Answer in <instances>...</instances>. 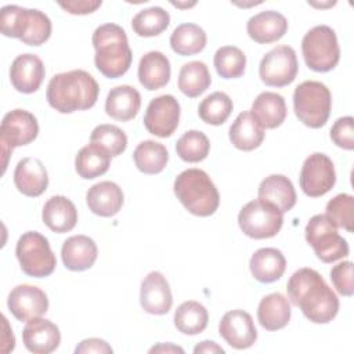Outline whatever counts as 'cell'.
Masks as SVG:
<instances>
[{"label": "cell", "mask_w": 354, "mask_h": 354, "mask_svg": "<svg viewBox=\"0 0 354 354\" xmlns=\"http://www.w3.org/2000/svg\"><path fill=\"white\" fill-rule=\"evenodd\" d=\"M90 142L100 145L113 158L124 152L127 147V136L115 124H100L91 131Z\"/></svg>", "instance_id": "obj_41"}, {"label": "cell", "mask_w": 354, "mask_h": 354, "mask_svg": "<svg viewBox=\"0 0 354 354\" xmlns=\"http://www.w3.org/2000/svg\"><path fill=\"white\" fill-rule=\"evenodd\" d=\"M61 8H64L66 12L73 15H86L94 12L97 8L101 7V0H73V1H59L58 3Z\"/></svg>", "instance_id": "obj_45"}, {"label": "cell", "mask_w": 354, "mask_h": 354, "mask_svg": "<svg viewBox=\"0 0 354 354\" xmlns=\"http://www.w3.org/2000/svg\"><path fill=\"white\" fill-rule=\"evenodd\" d=\"M220 336L234 348L252 347L257 340V330L253 318L243 310H232L223 315L218 324Z\"/></svg>", "instance_id": "obj_16"}, {"label": "cell", "mask_w": 354, "mask_h": 354, "mask_svg": "<svg viewBox=\"0 0 354 354\" xmlns=\"http://www.w3.org/2000/svg\"><path fill=\"white\" fill-rule=\"evenodd\" d=\"M249 268L256 281L271 283L283 275L286 270V259L279 249L261 248L252 254Z\"/></svg>", "instance_id": "obj_26"}, {"label": "cell", "mask_w": 354, "mask_h": 354, "mask_svg": "<svg viewBox=\"0 0 354 354\" xmlns=\"http://www.w3.org/2000/svg\"><path fill=\"white\" fill-rule=\"evenodd\" d=\"M264 129L250 111L241 112L232 122L228 131L230 141L241 151H253L259 148L264 140Z\"/></svg>", "instance_id": "obj_29"}, {"label": "cell", "mask_w": 354, "mask_h": 354, "mask_svg": "<svg viewBox=\"0 0 354 354\" xmlns=\"http://www.w3.org/2000/svg\"><path fill=\"white\" fill-rule=\"evenodd\" d=\"M149 353H184V350L180 346H176L173 343H159L158 346H153L149 348Z\"/></svg>", "instance_id": "obj_48"}, {"label": "cell", "mask_w": 354, "mask_h": 354, "mask_svg": "<svg viewBox=\"0 0 354 354\" xmlns=\"http://www.w3.org/2000/svg\"><path fill=\"white\" fill-rule=\"evenodd\" d=\"M306 65L315 72L332 71L340 59V47L335 30L328 25L311 28L301 40Z\"/></svg>", "instance_id": "obj_7"}, {"label": "cell", "mask_w": 354, "mask_h": 354, "mask_svg": "<svg viewBox=\"0 0 354 354\" xmlns=\"http://www.w3.org/2000/svg\"><path fill=\"white\" fill-rule=\"evenodd\" d=\"M141 106V95L136 87L129 84L116 86L109 90L105 100V112L115 120L127 122L137 116Z\"/></svg>", "instance_id": "obj_24"}, {"label": "cell", "mask_w": 354, "mask_h": 354, "mask_svg": "<svg viewBox=\"0 0 354 354\" xmlns=\"http://www.w3.org/2000/svg\"><path fill=\"white\" fill-rule=\"evenodd\" d=\"M195 3H191V4H180V3H173V6H177V7H191L194 6Z\"/></svg>", "instance_id": "obj_49"}, {"label": "cell", "mask_w": 354, "mask_h": 354, "mask_svg": "<svg viewBox=\"0 0 354 354\" xmlns=\"http://www.w3.org/2000/svg\"><path fill=\"white\" fill-rule=\"evenodd\" d=\"M209 322V313L203 304L195 300L181 303L174 311V326L184 335L203 332Z\"/></svg>", "instance_id": "obj_35"}, {"label": "cell", "mask_w": 354, "mask_h": 354, "mask_svg": "<svg viewBox=\"0 0 354 354\" xmlns=\"http://www.w3.org/2000/svg\"><path fill=\"white\" fill-rule=\"evenodd\" d=\"M98 256L95 242L87 235H73L64 241L61 257L64 266L71 271H84L93 267Z\"/></svg>", "instance_id": "obj_23"}, {"label": "cell", "mask_w": 354, "mask_h": 354, "mask_svg": "<svg viewBox=\"0 0 354 354\" xmlns=\"http://www.w3.org/2000/svg\"><path fill=\"white\" fill-rule=\"evenodd\" d=\"M111 155L95 144L83 147L75 158L76 173L84 180H93L105 174L111 166Z\"/></svg>", "instance_id": "obj_32"}, {"label": "cell", "mask_w": 354, "mask_h": 354, "mask_svg": "<svg viewBox=\"0 0 354 354\" xmlns=\"http://www.w3.org/2000/svg\"><path fill=\"white\" fill-rule=\"evenodd\" d=\"M41 218L51 231L64 234L75 228L77 223V210L73 202L66 196L54 195L44 203Z\"/></svg>", "instance_id": "obj_25"}, {"label": "cell", "mask_w": 354, "mask_h": 354, "mask_svg": "<svg viewBox=\"0 0 354 354\" xmlns=\"http://www.w3.org/2000/svg\"><path fill=\"white\" fill-rule=\"evenodd\" d=\"M299 71L296 51L290 46H277L260 61L259 75L264 84L271 87H285L290 84Z\"/></svg>", "instance_id": "obj_12"}, {"label": "cell", "mask_w": 354, "mask_h": 354, "mask_svg": "<svg viewBox=\"0 0 354 354\" xmlns=\"http://www.w3.org/2000/svg\"><path fill=\"white\" fill-rule=\"evenodd\" d=\"M332 94L329 88L317 80L300 83L293 93V109L299 120L311 127H322L330 115Z\"/></svg>", "instance_id": "obj_6"}, {"label": "cell", "mask_w": 354, "mask_h": 354, "mask_svg": "<svg viewBox=\"0 0 354 354\" xmlns=\"http://www.w3.org/2000/svg\"><path fill=\"white\" fill-rule=\"evenodd\" d=\"M133 159L140 171L145 174H158L166 167L169 162V152L163 144L145 140L136 147Z\"/></svg>", "instance_id": "obj_36"}, {"label": "cell", "mask_w": 354, "mask_h": 354, "mask_svg": "<svg viewBox=\"0 0 354 354\" xmlns=\"http://www.w3.org/2000/svg\"><path fill=\"white\" fill-rule=\"evenodd\" d=\"M299 183L301 191L311 198H318L329 192L336 183L332 159L321 152L311 153L301 166Z\"/></svg>", "instance_id": "obj_13"}, {"label": "cell", "mask_w": 354, "mask_h": 354, "mask_svg": "<svg viewBox=\"0 0 354 354\" xmlns=\"http://www.w3.org/2000/svg\"><path fill=\"white\" fill-rule=\"evenodd\" d=\"M100 94L97 80L83 69L57 73L47 86L46 98L61 113L86 111L95 105Z\"/></svg>", "instance_id": "obj_2"}, {"label": "cell", "mask_w": 354, "mask_h": 354, "mask_svg": "<svg viewBox=\"0 0 354 354\" xmlns=\"http://www.w3.org/2000/svg\"><path fill=\"white\" fill-rule=\"evenodd\" d=\"M250 112L263 129H275L283 123L288 111L281 94L264 91L256 97Z\"/></svg>", "instance_id": "obj_31"}, {"label": "cell", "mask_w": 354, "mask_h": 354, "mask_svg": "<svg viewBox=\"0 0 354 354\" xmlns=\"http://www.w3.org/2000/svg\"><path fill=\"white\" fill-rule=\"evenodd\" d=\"M46 75L44 64L36 54L18 55L10 68V82L12 87L24 94H32L39 90Z\"/></svg>", "instance_id": "obj_18"}, {"label": "cell", "mask_w": 354, "mask_h": 354, "mask_svg": "<svg viewBox=\"0 0 354 354\" xmlns=\"http://www.w3.org/2000/svg\"><path fill=\"white\" fill-rule=\"evenodd\" d=\"M180 112V104L176 97L171 94L159 95L148 104L144 115V126L156 137H170L178 127Z\"/></svg>", "instance_id": "obj_14"}, {"label": "cell", "mask_w": 354, "mask_h": 354, "mask_svg": "<svg viewBox=\"0 0 354 354\" xmlns=\"http://www.w3.org/2000/svg\"><path fill=\"white\" fill-rule=\"evenodd\" d=\"M239 228L253 239L275 236L283 224V213L274 205L254 199L248 202L238 214Z\"/></svg>", "instance_id": "obj_10"}, {"label": "cell", "mask_w": 354, "mask_h": 354, "mask_svg": "<svg viewBox=\"0 0 354 354\" xmlns=\"http://www.w3.org/2000/svg\"><path fill=\"white\" fill-rule=\"evenodd\" d=\"M170 24L169 12L158 6L138 11L131 19L134 33L141 37H153L167 29Z\"/></svg>", "instance_id": "obj_37"}, {"label": "cell", "mask_w": 354, "mask_h": 354, "mask_svg": "<svg viewBox=\"0 0 354 354\" xmlns=\"http://www.w3.org/2000/svg\"><path fill=\"white\" fill-rule=\"evenodd\" d=\"M39 134V123L33 113L25 109H14L4 115L0 126V144L3 155V171L7 159L17 147L30 144Z\"/></svg>", "instance_id": "obj_11"}, {"label": "cell", "mask_w": 354, "mask_h": 354, "mask_svg": "<svg viewBox=\"0 0 354 354\" xmlns=\"http://www.w3.org/2000/svg\"><path fill=\"white\" fill-rule=\"evenodd\" d=\"M288 300L300 307L304 317L314 324L330 322L339 311V299L321 274L313 268H300L286 285Z\"/></svg>", "instance_id": "obj_1"}, {"label": "cell", "mask_w": 354, "mask_h": 354, "mask_svg": "<svg viewBox=\"0 0 354 354\" xmlns=\"http://www.w3.org/2000/svg\"><path fill=\"white\" fill-rule=\"evenodd\" d=\"M22 342L28 351L35 354H48L58 348L61 333L58 326L46 318L29 321L22 330Z\"/></svg>", "instance_id": "obj_19"}, {"label": "cell", "mask_w": 354, "mask_h": 354, "mask_svg": "<svg viewBox=\"0 0 354 354\" xmlns=\"http://www.w3.org/2000/svg\"><path fill=\"white\" fill-rule=\"evenodd\" d=\"M232 108L234 104L228 94L223 91H214L202 100L198 106V115L205 123L220 126L228 119Z\"/></svg>", "instance_id": "obj_38"}, {"label": "cell", "mask_w": 354, "mask_h": 354, "mask_svg": "<svg viewBox=\"0 0 354 354\" xmlns=\"http://www.w3.org/2000/svg\"><path fill=\"white\" fill-rule=\"evenodd\" d=\"M194 353L195 354H199V353H210V354H213V353H224V348L221 347V346H218L216 342H213V340H203V342H201L199 344H196L195 347H194Z\"/></svg>", "instance_id": "obj_47"}, {"label": "cell", "mask_w": 354, "mask_h": 354, "mask_svg": "<svg viewBox=\"0 0 354 354\" xmlns=\"http://www.w3.org/2000/svg\"><path fill=\"white\" fill-rule=\"evenodd\" d=\"M329 275L333 286L340 295L353 296L354 281H353V263L350 260H346L333 266Z\"/></svg>", "instance_id": "obj_44"}, {"label": "cell", "mask_w": 354, "mask_h": 354, "mask_svg": "<svg viewBox=\"0 0 354 354\" xmlns=\"http://www.w3.org/2000/svg\"><path fill=\"white\" fill-rule=\"evenodd\" d=\"M7 306L18 321L29 322L47 313L48 299L46 292L40 288L22 283L10 292Z\"/></svg>", "instance_id": "obj_15"}, {"label": "cell", "mask_w": 354, "mask_h": 354, "mask_svg": "<svg viewBox=\"0 0 354 354\" xmlns=\"http://www.w3.org/2000/svg\"><path fill=\"white\" fill-rule=\"evenodd\" d=\"M113 350L112 347L102 339H97V337H90V339H84L82 340L76 348L75 353H98V354H111Z\"/></svg>", "instance_id": "obj_46"}, {"label": "cell", "mask_w": 354, "mask_h": 354, "mask_svg": "<svg viewBox=\"0 0 354 354\" xmlns=\"http://www.w3.org/2000/svg\"><path fill=\"white\" fill-rule=\"evenodd\" d=\"M140 304L148 314H167L173 304V296L167 279L159 271H151L141 282Z\"/></svg>", "instance_id": "obj_17"}, {"label": "cell", "mask_w": 354, "mask_h": 354, "mask_svg": "<svg viewBox=\"0 0 354 354\" xmlns=\"http://www.w3.org/2000/svg\"><path fill=\"white\" fill-rule=\"evenodd\" d=\"M209 151V138L201 130H188L176 142L177 155L188 163L202 162L207 158Z\"/></svg>", "instance_id": "obj_39"}, {"label": "cell", "mask_w": 354, "mask_h": 354, "mask_svg": "<svg viewBox=\"0 0 354 354\" xmlns=\"http://www.w3.org/2000/svg\"><path fill=\"white\" fill-rule=\"evenodd\" d=\"M292 310L288 297L275 292L264 296L257 307V319L266 330H279L290 319Z\"/></svg>", "instance_id": "obj_30"}, {"label": "cell", "mask_w": 354, "mask_h": 354, "mask_svg": "<svg viewBox=\"0 0 354 354\" xmlns=\"http://www.w3.org/2000/svg\"><path fill=\"white\" fill-rule=\"evenodd\" d=\"M95 50V68L109 79L123 76L133 59V53L129 46L124 29L116 24L100 25L91 37Z\"/></svg>", "instance_id": "obj_3"}, {"label": "cell", "mask_w": 354, "mask_h": 354, "mask_svg": "<svg viewBox=\"0 0 354 354\" xmlns=\"http://www.w3.org/2000/svg\"><path fill=\"white\" fill-rule=\"evenodd\" d=\"M14 184L25 196H40L48 187L46 166L37 158L21 159L14 170Z\"/></svg>", "instance_id": "obj_20"}, {"label": "cell", "mask_w": 354, "mask_h": 354, "mask_svg": "<svg viewBox=\"0 0 354 354\" xmlns=\"http://www.w3.org/2000/svg\"><path fill=\"white\" fill-rule=\"evenodd\" d=\"M330 140L339 148L354 149V119L351 116L339 118L330 127Z\"/></svg>", "instance_id": "obj_43"}, {"label": "cell", "mask_w": 354, "mask_h": 354, "mask_svg": "<svg viewBox=\"0 0 354 354\" xmlns=\"http://www.w3.org/2000/svg\"><path fill=\"white\" fill-rule=\"evenodd\" d=\"M212 83L209 68L202 61H191L181 66L178 73V88L189 98L199 97Z\"/></svg>", "instance_id": "obj_34"}, {"label": "cell", "mask_w": 354, "mask_h": 354, "mask_svg": "<svg viewBox=\"0 0 354 354\" xmlns=\"http://www.w3.org/2000/svg\"><path fill=\"white\" fill-rule=\"evenodd\" d=\"M207 36L196 24H181L170 36L171 50L183 57L201 53L206 47Z\"/></svg>", "instance_id": "obj_33"}, {"label": "cell", "mask_w": 354, "mask_h": 354, "mask_svg": "<svg viewBox=\"0 0 354 354\" xmlns=\"http://www.w3.org/2000/svg\"><path fill=\"white\" fill-rule=\"evenodd\" d=\"M306 241L322 263H333L348 256V243L337 227L325 216L315 214L306 225Z\"/></svg>", "instance_id": "obj_9"}, {"label": "cell", "mask_w": 354, "mask_h": 354, "mask_svg": "<svg viewBox=\"0 0 354 354\" xmlns=\"http://www.w3.org/2000/svg\"><path fill=\"white\" fill-rule=\"evenodd\" d=\"M173 189L181 205L194 216L207 217L218 207V191L209 174L201 169L181 171L174 180Z\"/></svg>", "instance_id": "obj_4"}, {"label": "cell", "mask_w": 354, "mask_h": 354, "mask_svg": "<svg viewBox=\"0 0 354 354\" xmlns=\"http://www.w3.org/2000/svg\"><path fill=\"white\" fill-rule=\"evenodd\" d=\"M325 216L337 227L353 232L354 198L350 194H339L326 203Z\"/></svg>", "instance_id": "obj_42"}, {"label": "cell", "mask_w": 354, "mask_h": 354, "mask_svg": "<svg viewBox=\"0 0 354 354\" xmlns=\"http://www.w3.org/2000/svg\"><path fill=\"white\" fill-rule=\"evenodd\" d=\"M21 270L33 278H44L54 272L57 266L48 239L37 231L24 232L15 246Z\"/></svg>", "instance_id": "obj_8"}, {"label": "cell", "mask_w": 354, "mask_h": 354, "mask_svg": "<svg viewBox=\"0 0 354 354\" xmlns=\"http://www.w3.org/2000/svg\"><path fill=\"white\" fill-rule=\"evenodd\" d=\"M1 33L19 39L28 46H41L53 30L50 18L36 8H25L15 4L4 6L0 11Z\"/></svg>", "instance_id": "obj_5"}, {"label": "cell", "mask_w": 354, "mask_h": 354, "mask_svg": "<svg viewBox=\"0 0 354 354\" xmlns=\"http://www.w3.org/2000/svg\"><path fill=\"white\" fill-rule=\"evenodd\" d=\"M213 64L223 79H236L245 73L246 55L239 47L223 46L216 51Z\"/></svg>", "instance_id": "obj_40"}, {"label": "cell", "mask_w": 354, "mask_h": 354, "mask_svg": "<svg viewBox=\"0 0 354 354\" xmlns=\"http://www.w3.org/2000/svg\"><path fill=\"white\" fill-rule=\"evenodd\" d=\"M246 30L249 37L256 43L268 44L278 41L285 36L288 32V21L278 11H261L249 18Z\"/></svg>", "instance_id": "obj_21"}, {"label": "cell", "mask_w": 354, "mask_h": 354, "mask_svg": "<svg viewBox=\"0 0 354 354\" xmlns=\"http://www.w3.org/2000/svg\"><path fill=\"white\" fill-rule=\"evenodd\" d=\"M123 191L113 181H100L86 192L88 209L101 217H112L123 206Z\"/></svg>", "instance_id": "obj_22"}, {"label": "cell", "mask_w": 354, "mask_h": 354, "mask_svg": "<svg viewBox=\"0 0 354 354\" xmlns=\"http://www.w3.org/2000/svg\"><path fill=\"white\" fill-rule=\"evenodd\" d=\"M170 61L160 51L144 54L138 64V80L144 88L153 91L165 87L170 80Z\"/></svg>", "instance_id": "obj_28"}, {"label": "cell", "mask_w": 354, "mask_h": 354, "mask_svg": "<svg viewBox=\"0 0 354 354\" xmlns=\"http://www.w3.org/2000/svg\"><path fill=\"white\" fill-rule=\"evenodd\" d=\"M259 199L274 205L282 213L289 212L296 205V191L292 181L283 174H271L259 185Z\"/></svg>", "instance_id": "obj_27"}]
</instances>
